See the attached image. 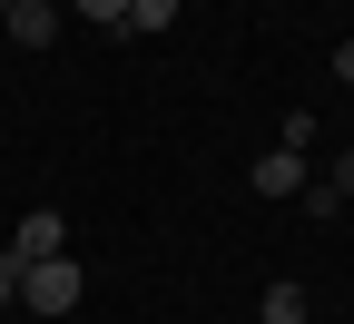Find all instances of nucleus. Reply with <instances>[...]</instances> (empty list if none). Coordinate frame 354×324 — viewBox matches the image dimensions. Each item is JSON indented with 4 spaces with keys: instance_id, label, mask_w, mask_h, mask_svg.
<instances>
[{
    "instance_id": "nucleus-1",
    "label": "nucleus",
    "mask_w": 354,
    "mask_h": 324,
    "mask_svg": "<svg viewBox=\"0 0 354 324\" xmlns=\"http://www.w3.org/2000/svg\"><path fill=\"white\" fill-rule=\"evenodd\" d=\"M20 305H30V314H69V305H79V265H69V256H39V265L20 275Z\"/></svg>"
},
{
    "instance_id": "nucleus-2",
    "label": "nucleus",
    "mask_w": 354,
    "mask_h": 324,
    "mask_svg": "<svg viewBox=\"0 0 354 324\" xmlns=\"http://www.w3.org/2000/svg\"><path fill=\"white\" fill-rule=\"evenodd\" d=\"M305 187H315V167H305V148H266V158H256V197H276V207H295Z\"/></svg>"
},
{
    "instance_id": "nucleus-3",
    "label": "nucleus",
    "mask_w": 354,
    "mask_h": 324,
    "mask_svg": "<svg viewBox=\"0 0 354 324\" xmlns=\"http://www.w3.org/2000/svg\"><path fill=\"white\" fill-rule=\"evenodd\" d=\"M10 246H20L30 265H39V256H69V216H59V207H39V216H20V236H10Z\"/></svg>"
},
{
    "instance_id": "nucleus-4",
    "label": "nucleus",
    "mask_w": 354,
    "mask_h": 324,
    "mask_svg": "<svg viewBox=\"0 0 354 324\" xmlns=\"http://www.w3.org/2000/svg\"><path fill=\"white\" fill-rule=\"evenodd\" d=\"M0 30L20 39V50H50V39H59V10H50V0H10V20H0Z\"/></svg>"
},
{
    "instance_id": "nucleus-5",
    "label": "nucleus",
    "mask_w": 354,
    "mask_h": 324,
    "mask_svg": "<svg viewBox=\"0 0 354 324\" xmlns=\"http://www.w3.org/2000/svg\"><path fill=\"white\" fill-rule=\"evenodd\" d=\"M158 30H177V0H128V39H158Z\"/></svg>"
},
{
    "instance_id": "nucleus-6",
    "label": "nucleus",
    "mask_w": 354,
    "mask_h": 324,
    "mask_svg": "<svg viewBox=\"0 0 354 324\" xmlns=\"http://www.w3.org/2000/svg\"><path fill=\"white\" fill-rule=\"evenodd\" d=\"M256 324H305V285H266V305H256Z\"/></svg>"
},
{
    "instance_id": "nucleus-7",
    "label": "nucleus",
    "mask_w": 354,
    "mask_h": 324,
    "mask_svg": "<svg viewBox=\"0 0 354 324\" xmlns=\"http://www.w3.org/2000/svg\"><path fill=\"white\" fill-rule=\"evenodd\" d=\"M79 20H99V30H128V0H69Z\"/></svg>"
},
{
    "instance_id": "nucleus-8",
    "label": "nucleus",
    "mask_w": 354,
    "mask_h": 324,
    "mask_svg": "<svg viewBox=\"0 0 354 324\" xmlns=\"http://www.w3.org/2000/svg\"><path fill=\"white\" fill-rule=\"evenodd\" d=\"M325 187H335V197H354V148L335 158V177H325Z\"/></svg>"
},
{
    "instance_id": "nucleus-9",
    "label": "nucleus",
    "mask_w": 354,
    "mask_h": 324,
    "mask_svg": "<svg viewBox=\"0 0 354 324\" xmlns=\"http://www.w3.org/2000/svg\"><path fill=\"white\" fill-rule=\"evenodd\" d=\"M335 79H344V88H354V39H335Z\"/></svg>"
},
{
    "instance_id": "nucleus-10",
    "label": "nucleus",
    "mask_w": 354,
    "mask_h": 324,
    "mask_svg": "<svg viewBox=\"0 0 354 324\" xmlns=\"http://www.w3.org/2000/svg\"><path fill=\"white\" fill-rule=\"evenodd\" d=\"M0 20H10V0H0Z\"/></svg>"
}]
</instances>
